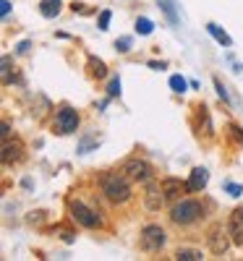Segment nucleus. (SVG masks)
<instances>
[{"label": "nucleus", "mask_w": 243, "mask_h": 261, "mask_svg": "<svg viewBox=\"0 0 243 261\" xmlns=\"http://www.w3.org/2000/svg\"><path fill=\"white\" fill-rule=\"evenodd\" d=\"M139 243L147 253H157L162 246H165V230L160 225H147L139 235Z\"/></svg>", "instance_id": "4"}, {"label": "nucleus", "mask_w": 243, "mask_h": 261, "mask_svg": "<svg viewBox=\"0 0 243 261\" xmlns=\"http://www.w3.org/2000/svg\"><path fill=\"white\" fill-rule=\"evenodd\" d=\"M120 172H123V175H126L131 183H149L152 175H154L152 165L144 162V160H128V162L120 167Z\"/></svg>", "instance_id": "3"}, {"label": "nucleus", "mask_w": 243, "mask_h": 261, "mask_svg": "<svg viewBox=\"0 0 243 261\" xmlns=\"http://www.w3.org/2000/svg\"><path fill=\"white\" fill-rule=\"evenodd\" d=\"M115 47H118L120 53H128V50H131V39H128V37H123V39H115Z\"/></svg>", "instance_id": "21"}, {"label": "nucleus", "mask_w": 243, "mask_h": 261, "mask_svg": "<svg viewBox=\"0 0 243 261\" xmlns=\"http://www.w3.org/2000/svg\"><path fill=\"white\" fill-rule=\"evenodd\" d=\"M89 65H92V73H94L97 79H102V76L107 73V71H105V63H102V60H94V58H92V60H89Z\"/></svg>", "instance_id": "17"}, {"label": "nucleus", "mask_w": 243, "mask_h": 261, "mask_svg": "<svg viewBox=\"0 0 243 261\" xmlns=\"http://www.w3.org/2000/svg\"><path fill=\"white\" fill-rule=\"evenodd\" d=\"M225 188H228L230 196H240L243 193V186H238V183H225Z\"/></svg>", "instance_id": "22"}, {"label": "nucleus", "mask_w": 243, "mask_h": 261, "mask_svg": "<svg viewBox=\"0 0 243 261\" xmlns=\"http://www.w3.org/2000/svg\"><path fill=\"white\" fill-rule=\"evenodd\" d=\"M162 204H165L162 186L149 183V186H147V191H144V206H147V212H160V209H162Z\"/></svg>", "instance_id": "8"}, {"label": "nucleus", "mask_w": 243, "mask_h": 261, "mask_svg": "<svg viewBox=\"0 0 243 261\" xmlns=\"http://www.w3.org/2000/svg\"><path fill=\"white\" fill-rule=\"evenodd\" d=\"M207 241H209V251L212 253H217V256H223L225 251H228V230H223V225H214L212 230H209V235H207Z\"/></svg>", "instance_id": "6"}, {"label": "nucleus", "mask_w": 243, "mask_h": 261, "mask_svg": "<svg viewBox=\"0 0 243 261\" xmlns=\"http://www.w3.org/2000/svg\"><path fill=\"white\" fill-rule=\"evenodd\" d=\"M55 125L60 134H74V130L79 128V113L71 110V107H63V110L55 115Z\"/></svg>", "instance_id": "7"}, {"label": "nucleus", "mask_w": 243, "mask_h": 261, "mask_svg": "<svg viewBox=\"0 0 243 261\" xmlns=\"http://www.w3.org/2000/svg\"><path fill=\"white\" fill-rule=\"evenodd\" d=\"M188 191V183L178 180V178H165L162 180V193H165V201H181V196Z\"/></svg>", "instance_id": "9"}, {"label": "nucleus", "mask_w": 243, "mask_h": 261, "mask_svg": "<svg viewBox=\"0 0 243 261\" xmlns=\"http://www.w3.org/2000/svg\"><path fill=\"white\" fill-rule=\"evenodd\" d=\"M230 130H233V136H235V141H238V144H243V130H240L238 125H233Z\"/></svg>", "instance_id": "24"}, {"label": "nucleus", "mask_w": 243, "mask_h": 261, "mask_svg": "<svg viewBox=\"0 0 243 261\" xmlns=\"http://www.w3.org/2000/svg\"><path fill=\"white\" fill-rule=\"evenodd\" d=\"M110 18H113V13H110V11H102V13H100V29H102V32L110 27Z\"/></svg>", "instance_id": "19"}, {"label": "nucleus", "mask_w": 243, "mask_h": 261, "mask_svg": "<svg viewBox=\"0 0 243 261\" xmlns=\"http://www.w3.org/2000/svg\"><path fill=\"white\" fill-rule=\"evenodd\" d=\"M107 92H110V97H118V94H120V79H113V81H110Z\"/></svg>", "instance_id": "18"}, {"label": "nucleus", "mask_w": 243, "mask_h": 261, "mask_svg": "<svg viewBox=\"0 0 243 261\" xmlns=\"http://www.w3.org/2000/svg\"><path fill=\"white\" fill-rule=\"evenodd\" d=\"M71 217L79 222V225H84V227H100V214L97 212H92L89 206H84L81 201H74L71 204Z\"/></svg>", "instance_id": "5"}, {"label": "nucleus", "mask_w": 243, "mask_h": 261, "mask_svg": "<svg viewBox=\"0 0 243 261\" xmlns=\"http://www.w3.org/2000/svg\"><path fill=\"white\" fill-rule=\"evenodd\" d=\"M21 151H24V146H21V141H11V139H3V165H13L18 162L21 157Z\"/></svg>", "instance_id": "10"}, {"label": "nucleus", "mask_w": 243, "mask_h": 261, "mask_svg": "<svg viewBox=\"0 0 243 261\" xmlns=\"http://www.w3.org/2000/svg\"><path fill=\"white\" fill-rule=\"evenodd\" d=\"M240 225H243V209H235L233 220H230V227H240Z\"/></svg>", "instance_id": "20"}, {"label": "nucleus", "mask_w": 243, "mask_h": 261, "mask_svg": "<svg viewBox=\"0 0 243 261\" xmlns=\"http://www.w3.org/2000/svg\"><path fill=\"white\" fill-rule=\"evenodd\" d=\"M102 193L113 204H126L131 199V180L123 172H107L102 175Z\"/></svg>", "instance_id": "1"}, {"label": "nucleus", "mask_w": 243, "mask_h": 261, "mask_svg": "<svg viewBox=\"0 0 243 261\" xmlns=\"http://www.w3.org/2000/svg\"><path fill=\"white\" fill-rule=\"evenodd\" d=\"M214 86H217V94H220V97H223V99L228 102V92H225V86H223V81H220V79H214Z\"/></svg>", "instance_id": "23"}, {"label": "nucleus", "mask_w": 243, "mask_h": 261, "mask_svg": "<svg viewBox=\"0 0 243 261\" xmlns=\"http://www.w3.org/2000/svg\"><path fill=\"white\" fill-rule=\"evenodd\" d=\"M3 139H11V125L3 123Z\"/></svg>", "instance_id": "27"}, {"label": "nucleus", "mask_w": 243, "mask_h": 261, "mask_svg": "<svg viewBox=\"0 0 243 261\" xmlns=\"http://www.w3.org/2000/svg\"><path fill=\"white\" fill-rule=\"evenodd\" d=\"M152 29H154V24H152L149 18H139L136 21V32L139 34H152Z\"/></svg>", "instance_id": "16"}, {"label": "nucleus", "mask_w": 243, "mask_h": 261, "mask_svg": "<svg viewBox=\"0 0 243 261\" xmlns=\"http://www.w3.org/2000/svg\"><path fill=\"white\" fill-rule=\"evenodd\" d=\"M207 32H209V34H212V37L220 42V45H225V47H230V45H233V39H230L223 29H220L217 24H207Z\"/></svg>", "instance_id": "14"}, {"label": "nucleus", "mask_w": 243, "mask_h": 261, "mask_svg": "<svg viewBox=\"0 0 243 261\" xmlns=\"http://www.w3.org/2000/svg\"><path fill=\"white\" fill-rule=\"evenodd\" d=\"M202 204L199 201H193V199H183V201H175V206H173V212H170V220L175 222V225H191V222H196L199 217H202Z\"/></svg>", "instance_id": "2"}, {"label": "nucleus", "mask_w": 243, "mask_h": 261, "mask_svg": "<svg viewBox=\"0 0 243 261\" xmlns=\"http://www.w3.org/2000/svg\"><path fill=\"white\" fill-rule=\"evenodd\" d=\"M170 89L178 92V94H183V92H186V79H183V76H170Z\"/></svg>", "instance_id": "15"}, {"label": "nucleus", "mask_w": 243, "mask_h": 261, "mask_svg": "<svg viewBox=\"0 0 243 261\" xmlns=\"http://www.w3.org/2000/svg\"><path fill=\"white\" fill-rule=\"evenodd\" d=\"M175 258L178 261H202V251H196V248H178L175 251Z\"/></svg>", "instance_id": "13"}, {"label": "nucleus", "mask_w": 243, "mask_h": 261, "mask_svg": "<svg viewBox=\"0 0 243 261\" xmlns=\"http://www.w3.org/2000/svg\"><path fill=\"white\" fill-rule=\"evenodd\" d=\"M207 180H209V172L204 167H196L188 178V191H202L207 186Z\"/></svg>", "instance_id": "11"}, {"label": "nucleus", "mask_w": 243, "mask_h": 261, "mask_svg": "<svg viewBox=\"0 0 243 261\" xmlns=\"http://www.w3.org/2000/svg\"><path fill=\"white\" fill-rule=\"evenodd\" d=\"M0 13H3V16L11 13V3H8V0H3V3H0Z\"/></svg>", "instance_id": "26"}, {"label": "nucleus", "mask_w": 243, "mask_h": 261, "mask_svg": "<svg viewBox=\"0 0 243 261\" xmlns=\"http://www.w3.org/2000/svg\"><path fill=\"white\" fill-rule=\"evenodd\" d=\"M39 11H42V16H45V18L58 16V13H60V0H42Z\"/></svg>", "instance_id": "12"}, {"label": "nucleus", "mask_w": 243, "mask_h": 261, "mask_svg": "<svg viewBox=\"0 0 243 261\" xmlns=\"http://www.w3.org/2000/svg\"><path fill=\"white\" fill-rule=\"evenodd\" d=\"M162 8H165V13L170 16V21H175V13H173V8H170V3H167V0H162Z\"/></svg>", "instance_id": "25"}]
</instances>
